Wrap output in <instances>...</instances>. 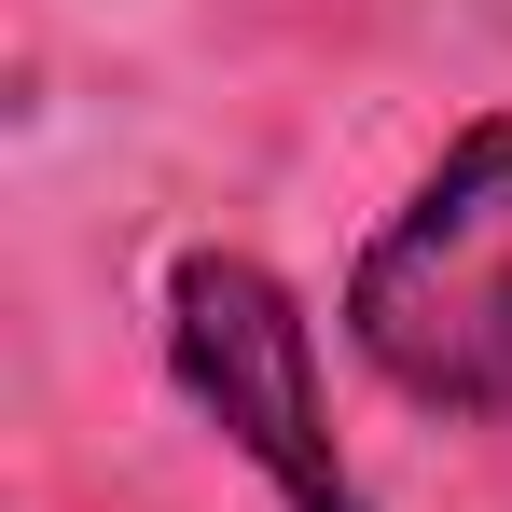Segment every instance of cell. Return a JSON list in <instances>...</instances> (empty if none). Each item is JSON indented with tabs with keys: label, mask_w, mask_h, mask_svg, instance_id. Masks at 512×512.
<instances>
[{
	"label": "cell",
	"mask_w": 512,
	"mask_h": 512,
	"mask_svg": "<svg viewBox=\"0 0 512 512\" xmlns=\"http://www.w3.org/2000/svg\"><path fill=\"white\" fill-rule=\"evenodd\" d=\"M346 360L443 429H512V111L443 125L333 291Z\"/></svg>",
	"instance_id": "obj_1"
},
{
	"label": "cell",
	"mask_w": 512,
	"mask_h": 512,
	"mask_svg": "<svg viewBox=\"0 0 512 512\" xmlns=\"http://www.w3.org/2000/svg\"><path fill=\"white\" fill-rule=\"evenodd\" d=\"M153 360H167L180 416L208 429L277 512H374L360 457L333 429V374H319V305L236 236H180L153 277Z\"/></svg>",
	"instance_id": "obj_2"
}]
</instances>
